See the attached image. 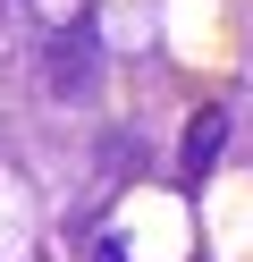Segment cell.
I'll return each instance as SVG.
<instances>
[{"label": "cell", "instance_id": "obj_1", "mask_svg": "<svg viewBox=\"0 0 253 262\" xmlns=\"http://www.w3.org/2000/svg\"><path fill=\"white\" fill-rule=\"evenodd\" d=\"M219 144H228V110H194V127H186V178H211Z\"/></svg>", "mask_w": 253, "mask_h": 262}, {"label": "cell", "instance_id": "obj_2", "mask_svg": "<svg viewBox=\"0 0 253 262\" xmlns=\"http://www.w3.org/2000/svg\"><path fill=\"white\" fill-rule=\"evenodd\" d=\"M101 262H127V254H118V245H101Z\"/></svg>", "mask_w": 253, "mask_h": 262}]
</instances>
